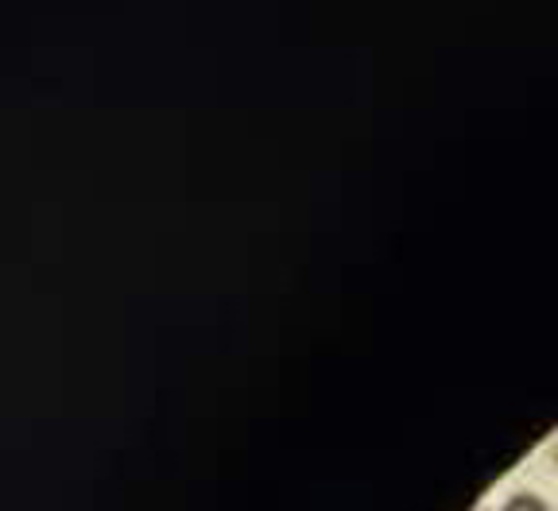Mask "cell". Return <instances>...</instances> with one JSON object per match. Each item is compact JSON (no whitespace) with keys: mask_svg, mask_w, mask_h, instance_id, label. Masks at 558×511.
Here are the masks:
<instances>
[{"mask_svg":"<svg viewBox=\"0 0 558 511\" xmlns=\"http://www.w3.org/2000/svg\"><path fill=\"white\" fill-rule=\"evenodd\" d=\"M505 511H550V503L535 492H515L512 500L505 503Z\"/></svg>","mask_w":558,"mask_h":511,"instance_id":"obj_1","label":"cell"},{"mask_svg":"<svg viewBox=\"0 0 558 511\" xmlns=\"http://www.w3.org/2000/svg\"><path fill=\"white\" fill-rule=\"evenodd\" d=\"M555 461H558V442H555Z\"/></svg>","mask_w":558,"mask_h":511,"instance_id":"obj_2","label":"cell"}]
</instances>
